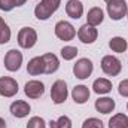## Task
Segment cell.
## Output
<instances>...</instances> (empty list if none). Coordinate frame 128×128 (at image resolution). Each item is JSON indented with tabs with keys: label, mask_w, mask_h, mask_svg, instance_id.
<instances>
[{
	"label": "cell",
	"mask_w": 128,
	"mask_h": 128,
	"mask_svg": "<svg viewBox=\"0 0 128 128\" xmlns=\"http://www.w3.org/2000/svg\"><path fill=\"white\" fill-rule=\"evenodd\" d=\"M61 4V0H42L36 8H34V15L37 20H48Z\"/></svg>",
	"instance_id": "obj_1"
},
{
	"label": "cell",
	"mask_w": 128,
	"mask_h": 128,
	"mask_svg": "<svg viewBox=\"0 0 128 128\" xmlns=\"http://www.w3.org/2000/svg\"><path fill=\"white\" fill-rule=\"evenodd\" d=\"M37 42V33L32 27H24L18 32V45L24 49H30Z\"/></svg>",
	"instance_id": "obj_2"
},
{
	"label": "cell",
	"mask_w": 128,
	"mask_h": 128,
	"mask_svg": "<svg viewBox=\"0 0 128 128\" xmlns=\"http://www.w3.org/2000/svg\"><path fill=\"white\" fill-rule=\"evenodd\" d=\"M101 70L107 76H118L121 73V70H122V64H121V61L116 57L106 55L101 60Z\"/></svg>",
	"instance_id": "obj_3"
},
{
	"label": "cell",
	"mask_w": 128,
	"mask_h": 128,
	"mask_svg": "<svg viewBox=\"0 0 128 128\" xmlns=\"http://www.w3.org/2000/svg\"><path fill=\"white\" fill-rule=\"evenodd\" d=\"M127 12H128V8L125 0H112V2L107 3V14L115 21L122 20L127 15Z\"/></svg>",
	"instance_id": "obj_4"
},
{
	"label": "cell",
	"mask_w": 128,
	"mask_h": 128,
	"mask_svg": "<svg viewBox=\"0 0 128 128\" xmlns=\"http://www.w3.org/2000/svg\"><path fill=\"white\" fill-rule=\"evenodd\" d=\"M92 70H94V64L88 58H80L73 66V73H74V76L78 79H86V78H90L91 73H92Z\"/></svg>",
	"instance_id": "obj_5"
},
{
	"label": "cell",
	"mask_w": 128,
	"mask_h": 128,
	"mask_svg": "<svg viewBox=\"0 0 128 128\" xmlns=\"http://www.w3.org/2000/svg\"><path fill=\"white\" fill-rule=\"evenodd\" d=\"M68 96V91H67V85L64 80H55L52 84V88H51V98L55 104H61L67 100Z\"/></svg>",
	"instance_id": "obj_6"
},
{
	"label": "cell",
	"mask_w": 128,
	"mask_h": 128,
	"mask_svg": "<svg viewBox=\"0 0 128 128\" xmlns=\"http://www.w3.org/2000/svg\"><path fill=\"white\" fill-rule=\"evenodd\" d=\"M21 64H22V54L18 49H10V51L6 52V55H4V67H6V70L16 72V70H20Z\"/></svg>",
	"instance_id": "obj_7"
},
{
	"label": "cell",
	"mask_w": 128,
	"mask_h": 128,
	"mask_svg": "<svg viewBox=\"0 0 128 128\" xmlns=\"http://www.w3.org/2000/svg\"><path fill=\"white\" fill-rule=\"evenodd\" d=\"M55 36L60 40L68 42V40H72L76 36V30H74V27L70 22H67V21H58L55 24Z\"/></svg>",
	"instance_id": "obj_8"
},
{
	"label": "cell",
	"mask_w": 128,
	"mask_h": 128,
	"mask_svg": "<svg viewBox=\"0 0 128 128\" xmlns=\"http://www.w3.org/2000/svg\"><path fill=\"white\" fill-rule=\"evenodd\" d=\"M18 92V82L9 76L0 78V96L10 98Z\"/></svg>",
	"instance_id": "obj_9"
},
{
	"label": "cell",
	"mask_w": 128,
	"mask_h": 128,
	"mask_svg": "<svg viewBox=\"0 0 128 128\" xmlns=\"http://www.w3.org/2000/svg\"><path fill=\"white\" fill-rule=\"evenodd\" d=\"M97 36H98V32H97L96 27L90 26V24H84L79 30H78V37L82 43H94L97 40Z\"/></svg>",
	"instance_id": "obj_10"
},
{
	"label": "cell",
	"mask_w": 128,
	"mask_h": 128,
	"mask_svg": "<svg viewBox=\"0 0 128 128\" xmlns=\"http://www.w3.org/2000/svg\"><path fill=\"white\" fill-rule=\"evenodd\" d=\"M24 92H26V96L28 98H33V100L40 98L43 96V92H45V85L40 80H30V82L26 84Z\"/></svg>",
	"instance_id": "obj_11"
},
{
	"label": "cell",
	"mask_w": 128,
	"mask_h": 128,
	"mask_svg": "<svg viewBox=\"0 0 128 128\" xmlns=\"http://www.w3.org/2000/svg\"><path fill=\"white\" fill-rule=\"evenodd\" d=\"M10 113L15 118H26L30 113V104L24 100H16L10 104Z\"/></svg>",
	"instance_id": "obj_12"
},
{
	"label": "cell",
	"mask_w": 128,
	"mask_h": 128,
	"mask_svg": "<svg viewBox=\"0 0 128 128\" xmlns=\"http://www.w3.org/2000/svg\"><path fill=\"white\" fill-rule=\"evenodd\" d=\"M66 14L73 20H79L84 14V4L79 0H68L66 3Z\"/></svg>",
	"instance_id": "obj_13"
},
{
	"label": "cell",
	"mask_w": 128,
	"mask_h": 128,
	"mask_svg": "<svg viewBox=\"0 0 128 128\" xmlns=\"http://www.w3.org/2000/svg\"><path fill=\"white\" fill-rule=\"evenodd\" d=\"M96 109H97V112H100L103 115H107V113L113 112L115 100L110 98V97H100L98 100H96Z\"/></svg>",
	"instance_id": "obj_14"
},
{
	"label": "cell",
	"mask_w": 128,
	"mask_h": 128,
	"mask_svg": "<svg viewBox=\"0 0 128 128\" xmlns=\"http://www.w3.org/2000/svg\"><path fill=\"white\" fill-rule=\"evenodd\" d=\"M27 72L32 76H39L42 73H45V63L42 57H34L32 58L27 64Z\"/></svg>",
	"instance_id": "obj_15"
},
{
	"label": "cell",
	"mask_w": 128,
	"mask_h": 128,
	"mask_svg": "<svg viewBox=\"0 0 128 128\" xmlns=\"http://www.w3.org/2000/svg\"><path fill=\"white\" fill-rule=\"evenodd\" d=\"M72 97H73L74 103H78V104L86 103L88 98H90V90H88V86H85V85H76L73 88V91H72Z\"/></svg>",
	"instance_id": "obj_16"
},
{
	"label": "cell",
	"mask_w": 128,
	"mask_h": 128,
	"mask_svg": "<svg viewBox=\"0 0 128 128\" xmlns=\"http://www.w3.org/2000/svg\"><path fill=\"white\" fill-rule=\"evenodd\" d=\"M42 58H43V63H45V73L46 74H52V73H55L58 70L60 61H58L57 55H54V54H45V55H42Z\"/></svg>",
	"instance_id": "obj_17"
},
{
	"label": "cell",
	"mask_w": 128,
	"mask_h": 128,
	"mask_svg": "<svg viewBox=\"0 0 128 128\" xmlns=\"http://www.w3.org/2000/svg\"><path fill=\"white\" fill-rule=\"evenodd\" d=\"M92 90L96 94H109L112 91V82L104 78H98L92 84Z\"/></svg>",
	"instance_id": "obj_18"
},
{
	"label": "cell",
	"mask_w": 128,
	"mask_h": 128,
	"mask_svg": "<svg viewBox=\"0 0 128 128\" xmlns=\"http://www.w3.org/2000/svg\"><path fill=\"white\" fill-rule=\"evenodd\" d=\"M103 18H104V14L100 8H92L88 10V15H86V24L96 27L98 24L103 22Z\"/></svg>",
	"instance_id": "obj_19"
},
{
	"label": "cell",
	"mask_w": 128,
	"mask_h": 128,
	"mask_svg": "<svg viewBox=\"0 0 128 128\" xmlns=\"http://www.w3.org/2000/svg\"><path fill=\"white\" fill-rule=\"evenodd\" d=\"M109 46H110V49L113 51V52H125L127 51V40L124 39V37H119V36H116V37H112L110 39V42H109Z\"/></svg>",
	"instance_id": "obj_20"
},
{
	"label": "cell",
	"mask_w": 128,
	"mask_h": 128,
	"mask_svg": "<svg viewBox=\"0 0 128 128\" xmlns=\"http://www.w3.org/2000/svg\"><path fill=\"white\" fill-rule=\"evenodd\" d=\"M127 125H128V118L124 113H116L109 121V128H125Z\"/></svg>",
	"instance_id": "obj_21"
},
{
	"label": "cell",
	"mask_w": 128,
	"mask_h": 128,
	"mask_svg": "<svg viewBox=\"0 0 128 128\" xmlns=\"http://www.w3.org/2000/svg\"><path fill=\"white\" fill-rule=\"evenodd\" d=\"M10 40V28L9 26L3 21V18L0 16V45H4Z\"/></svg>",
	"instance_id": "obj_22"
},
{
	"label": "cell",
	"mask_w": 128,
	"mask_h": 128,
	"mask_svg": "<svg viewBox=\"0 0 128 128\" xmlns=\"http://www.w3.org/2000/svg\"><path fill=\"white\" fill-rule=\"evenodd\" d=\"M49 128H72V121L68 116H60L58 121H51Z\"/></svg>",
	"instance_id": "obj_23"
},
{
	"label": "cell",
	"mask_w": 128,
	"mask_h": 128,
	"mask_svg": "<svg viewBox=\"0 0 128 128\" xmlns=\"http://www.w3.org/2000/svg\"><path fill=\"white\" fill-rule=\"evenodd\" d=\"M76 55H78V48L76 46H64L63 49H61V57L66 61L73 60Z\"/></svg>",
	"instance_id": "obj_24"
},
{
	"label": "cell",
	"mask_w": 128,
	"mask_h": 128,
	"mask_svg": "<svg viewBox=\"0 0 128 128\" xmlns=\"http://www.w3.org/2000/svg\"><path fill=\"white\" fill-rule=\"evenodd\" d=\"M27 128H46V124L40 116H33L27 122Z\"/></svg>",
	"instance_id": "obj_25"
},
{
	"label": "cell",
	"mask_w": 128,
	"mask_h": 128,
	"mask_svg": "<svg viewBox=\"0 0 128 128\" xmlns=\"http://www.w3.org/2000/svg\"><path fill=\"white\" fill-rule=\"evenodd\" d=\"M82 128H103V122L97 118H88L84 121Z\"/></svg>",
	"instance_id": "obj_26"
},
{
	"label": "cell",
	"mask_w": 128,
	"mask_h": 128,
	"mask_svg": "<svg viewBox=\"0 0 128 128\" xmlns=\"http://www.w3.org/2000/svg\"><path fill=\"white\" fill-rule=\"evenodd\" d=\"M118 92L122 97H128V79H124L118 85Z\"/></svg>",
	"instance_id": "obj_27"
},
{
	"label": "cell",
	"mask_w": 128,
	"mask_h": 128,
	"mask_svg": "<svg viewBox=\"0 0 128 128\" xmlns=\"http://www.w3.org/2000/svg\"><path fill=\"white\" fill-rule=\"evenodd\" d=\"M14 8H15L14 0H0V9H2V10H4V12H10Z\"/></svg>",
	"instance_id": "obj_28"
},
{
	"label": "cell",
	"mask_w": 128,
	"mask_h": 128,
	"mask_svg": "<svg viewBox=\"0 0 128 128\" xmlns=\"http://www.w3.org/2000/svg\"><path fill=\"white\" fill-rule=\"evenodd\" d=\"M27 0H14V3H15V6H22L24 3H26Z\"/></svg>",
	"instance_id": "obj_29"
},
{
	"label": "cell",
	"mask_w": 128,
	"mask_h": 128,
	"mask_svg": "<svg viewBox=\"0 0 128 128\" xmlns=\"http://www.w3.org/2000/svg\"><path fill=\"white\" fill-rule=\"evenodd\" d=\"M0 128H6V122H4V119H2V118H0Z\"/></svg>",
	"instance_id": "obj_30"
},
{
	"label": "cell",
	"mask_w": 128,
	"mask_h": 128,
	"mask_svg": "<svg viewBox=\"0 0 128 128\" xmlns=\"http://www.w3.org/2000/svg\"><path fill=\"white\" fill-rule=\"evenodd\" d=\"M104 2H106V3H109V2H112V0H104Z\"/></svg>",
	"instance_id": "obj_31"
},
{
	"label": "cell",
	"mask_w": 128,
	"mask_h": 128,
	"mask_svg": "<svg viewBox=\"0 0 128 128\" xmlns=\"http://www.w3.org/2000/svg\"><path fill=\"white\" fill-rule=\"evenodd\" d=\"M127 110H128V103H127Z\"/></svg>",
	"instance_id": "obj_32"
},
{
	"label": "cell",
	"mask_w": 128,
	"mask_h": 128,
	"mask_svg": "<svg viewBox=\"0 0 128 128\" xmlns=\"http://www.w3.org/2000/svg\"><path fill=\"white\" fill-rule=\"evenodd\" d=\"M125 128H128V125H127V127H125Z\"/></svg>",
	"instance_id": "obj_33"
}]
</instances>
